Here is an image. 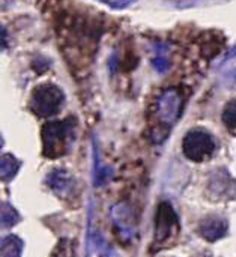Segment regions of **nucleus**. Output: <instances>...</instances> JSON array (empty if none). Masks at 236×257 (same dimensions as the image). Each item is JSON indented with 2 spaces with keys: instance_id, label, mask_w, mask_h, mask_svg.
Listing matches in <instances>:
<instances>
[{
  "instance_id": "423d86ee",
  "label": "nucleus",
  "mask_w": 236,
  "mask_h": 257,
  "mask_svg": "<svg viewBox=\"0 0 236 257\" xmlns=\"http://www.w3.org/2000/svg\"><path fill=\"white\" fill-rule=\"evenodd\" d=\"M209 191L217 199H236V181L220 169L209 179Z\"/></svg>"
},
{
  "instance_id": "f257e3e1",
  "label": "nucleus",
  "mask_w": 236,
  "mask_h": 257,
  "mask_svg": "<svg viewBox=\"0 0 236 257\" xmlns=\"http://www.w3.org/2000/svg\"><path fill=\"white\" fill-rule=\"evenodd\" d=\"M74 119L47 122L42 126V152L48 158H59L65 155L74 140Z\"/></svg>"
},
{
  "instance_id": "9d476101",
  "label": "nucleus",
  "mask_w": 236,
  "mask_h": 257,
  "mask_svg": "<svg viewBox=\"0 0 236 257\" xmlns=\"http://www.w3.org/2000/svg\"><path fill=\"white\" fill-rule=\"evenodd\" d=\"M0 253L3 257H20L23 253V241L15 235L5 236L2 239Z\"/></svg>"
},
{
  "instance_id": "20e7f679",
  "label": "nucleus",
  "mask_w": 236,
  "mask_h": 257,
  "mask_svg": "<svg viewBox=\"0 0 236 257\" xmlns=\"http://www.w3.org/2000/svg\"><path fill=\"white\" fill-rule=\"evenodd\" d=\"M178 227H179L178 215L170 206V203L167 202L160 203L155 218V242L163 244L169 241L178 232Z\"/></svg>"
},
{
  "instance_id": "0eeeda50",
  "label": "nucleus",
  "mask_w": 236,
  "mask_h": 257,
  "mask_svg": "<svg viewBox=\"0 0 236 257\" xmlns=\"http://www.w3.org/2000/svg\"><path fill=\"white\" fill-rule=\"evenodd\" d=\"M227 221L221 217H215V215H211V217H206L200 226H199V233L203 239L209 241V242H215L221 238L226 236L227 233Z\"/></svg>"
},
{
  "instance_id": "f03ea898",
  "label": "nucleus",
  "mask_w": 236,
  "mask_h": 257,
  "mask_svg": "<svg viewBox=\"0 0 236 257\" xmlns=\"http://www.w3.org/2000/svg\"><path fill=\"white\" fill-rule=\"evenodd\" d=\"M65 102L63 92L54 84L38 86L30 96V110L41 117H50L57 114Z\"/></svg>"
},
{
  "instance_id": "1a4fd4ad",
  "label": "nucleus",
  "mask_w": 236,
  "mask_h": 257,
  "mask_svg": "<svg viewBox=\"0 0 236 257\" xmlns=\"http://www.w3.org/2000/svg\"><path fill=\"white\" fill-rule=\"evenodd\" d=\"M20 169V161L11 155V154H5L2 155V163H0V173H2V181L3 182H9L14 179V176L17 175Z\"/></svg>"
},
{
  "instance_id": "6e6552de",
  "label": "nucleus",
  "mask_w": 236,
  "mask_h": 257,
  "mask_svg": "<svg viewBox=\"0 0 236 257\" xmlns=\"http://www.w3.org/2000/svg\"><path fill=\"white\" fill-rule=\"evenodd\" d=\"M47 185L59 196H66L74 182H72V178L65 172V170H53L48 176H47Z\"/></svg>"
},
{
  "instance_id": "9b49d317",
  "label": "nucleus",
  "mask_w": 236,
  "mask_h": 257,
  "mask_svg": "<svg viewBox=\"0 0 236 257\" xmlns=\"http://www.w3.org/2000/svg\"><path fill=\"white\" fill-rule=\"evenodd\" d=\"M20 220L18 212L9 205V203H2V227L9 229L15 226Z\"/></svg>"
},
{
  "instance_id": "7ed1b4c3",
  "label": "nucleus",
  "mask_w": 236,
  "mask_h": 257,
  "mask_svg": "<svg viewBox=\"0 0 236 257\" xmlns=\"http://www.w3.org/2000/svg\"><path fill=\"white\" fill-rule=\"evenodd\" d=\"M182 149L188 160L194 163H202L214 154L215 142L208 133L202 130H193L184 137Z\"/></svg>"
},
{
  "instance_id": "39448f33",
  "label": "nucleus",
  "mask_w": 236,
  "mask_h": 257,
  "mask_svg": "<svg viewBox=\"0 0 236 257\" xmlns=\"http://www.w3.org/2000/svg\"><path fill=\"white\" fill-rule=\"evenodd\" d=\"M184 108V99L182 95L176 90V89H167L160 101H158V107H157V113L161 119V122L167 126H172L178 117L181 116V111Z\"/></svg>"
},
{
  "instance_id": "f8f14e48",
  "label": "nucleus",
  "mask_w": 236,
  "mask_h": 257,
  "mask_svg": "<svg viewBox=\"0 0 236 257\" xmlns=\"http://www.w3.org/2000/svg\"><path fill=\"white\" fill-rule=\"evenodd\" d=\"M223 122L224 125L227 126V130L236 134V99L235 101H230L226 107H224V111H223Z\"/></svg>"
}]
</instances>
